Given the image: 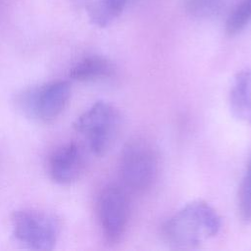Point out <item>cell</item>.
Returning <instances> with one entry per match:
<instances>
[{
  "label": "cell",
  "mask_w": 251,
  "mask_h": 251,
  "mask_svg": "<svg viewBox=\"0 0 251 251\" xmlns=\"http://www.w3.org/2000/svg\"><path fill=\"white\" fill-rule=\"evenodd\" d=\"M251 21V0H241L226 23V32L233 36L239 33Z\"/></svg>",
  "instance_id": "11"
},
{
  "label": "cell",
  "mask_w": 251,
  "mask_h": 251,
  "mask_svg": "<svg viewBox=\"0 0 251 251\" xmlns=\"http://www.w3.org/2000/svg\"><path fill=\"white\" fill-rule=\"evenodd\" d=\"M70 97V82L56 80L23 90L17 96L16 104L27 118L40 122H50L61 115Z\"/></svg>",
  "instance_id": "5"
},
{
  "label": "cell",
  "mask_w": 251,
  "mask_h": 251,
  "mask_svg": "<svg viewBox=\"0 0 251 251\" xmlns=\"http://www.w3.org/2000/svg\"><path fill=\"white\" fill-rule=\"evenodd\" d=\"M159 172L158 155L143 139L128 141L121 153L120 174L124 185L133 192L150 189Z\"/></svg>",
  "instance_id": "3"
},
{
  "label": "cell",
  "mask_w": 251,
  "mask_h": 251,
  "mask_svg": "<svg viewBox=\"0 0 251 251\" xmlns=\"http://www.w3.org/2000/svg\"><path fill=\"white\" fill-rule=\"evenodd\" d=\"M221 226V218L216 210L203 200H194L165 223L163 236L176 248H194L217 235Z\"/></svg>",
  "instance_id": "1"
},
{
  "label": "cell",
  "mask_w": 251,
  "mask_h": 251,
  "mask_svg": "<svg viewBox=\"0 0 251 251\" xmlns=\"http://www.w3.org/2000/svg\"><path fill=\"white\" fill-rule=\"evenodd\" d=\"M84 168V158L80 147L74 143L56 149L48 161L50 177L59 184H70L79 178Z\"/></svg>",
  "instance_id": "7"
},
{
  "label": "cell",
  "mask_w": 251,
  "mask_h": 251,
  "mask_svg": "<svg viewBox=\"0 0 251 251\" xmlns=\"http://www.w3.org/2000/svg\"><path fill=\"white\" fill-rule=\"evenodd\" d=\"M229 109L235 119L251 124V70L239 71L229 92Z\"/></svg>",
  "instance_id": "8"
},
{
  "label": "cell",
  "mask_w": 251,
  "mask_h": 251,
  "mask_svg": "<svg viewBox=\"0 0 251 251\" xmlns=\"http://www.w3.org/2000/svg\"><path fill=\"white\" fill-rule=\"evenodd\" d=\"M115 67L108 59L92 55L77 62L69 73V76L76 81H93L113 75Z\"/></svg>",
  "instance_id": "9"
},
{
  "label": "cell",
  "mask_w": 251,
  "mask_h": 251,
  "mask_svg": "<svg viewBox=\"0 0 251 251\" xmlns=\"http://www.w3.org/2000/svg\"><path fill=\"white\" fill-rule=\"evenodd\" d=\"M13 235L23 246L32 250H51L61 233L60 219L51 213L22 209L11 218Z\"/></svg>",
  "instance_id": "2"
},
{
  "label": "cell",
  "mask_w": 251,
  "mask_h": 251,
  "mask_svg": "<svg viewBox=\"0 0 251 251\" xmlns=\"http://www.w3.org/2000/svg\"><path fill=\"white\" fill-rule=\"evenodd\" d=\"M129 204L126 190L117 184L105 186L98 198V218L105 241H121L128 224Z\"/></svg>",
  "instance_id": "6"
},
{
  "label": "cell",
  "mask_w": 251,
  "mask_h": 251,
  "mask_svg": "<svg viewBox=\"0 0 251 251\" xmlns=\"http://www.w3.org/2000/svg\"><path fill=\"white\" fill-rule=\"evenodd\" d=\"M120 126L118 110L106 101L95 102L74 123L96 156H103L112 147Z\"/></svg>",
  "instance_id": "4"
},
{
  "label": "cell",
  "mask_w": 251,
  "mask_h": 251,
  "mask_svg": "<svg viewBox=\"0 0 251 251\" xmlns=\"http://www.w3.org/2000/svg\"><path fill=\"white\" fill-rule=\"evenodd\" d=\"M222 5L223 0H185L187 12L198 18H207L217 14Z\"/></svg>",
  "instance_id": "13"
},
{
  "label": "cell",
  "mask_w": 251,
  "mask_h": 251,
  "mask_svg": "<svg viewBox=\"0 0 251 251\" xmlns=\"http://www.w3.org/2000/svg\"><path fill=\"white\" fill-rule=\"evenodd\" d=\"M130 0H98L86 3L90 20L98 26H107L119 17Z\"/></svg>",
  "instance_id": "10"
},
{
  "label": "cell",
  "mask_w": 251,
  "mask_h": 251,
  "mask_svg": "<svg viewBox=\"0 0 251 251\" xmlns=\"http://www.w3.org/2000/svg\"><path fill=\"white\" fill-rule=\"evenodd\" d=\"M238 211L242 221L251 223V157L239 185Z\"/></svg>",
  "instance_id": "12"
}]
</instances>
